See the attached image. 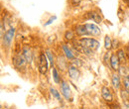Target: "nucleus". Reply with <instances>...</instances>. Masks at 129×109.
<instances>
[{
    "mask_svg": "<svg viewBox=\"0 0 129 109\" xmlns=\"http://www.w3.org/2000/svg\"><path fill=\"white\" fill-rule=\"evenodd\" d=\"M15 35H16V28L13 26L9 27L7 31L3 35H1L2 47L5 48V49H10L12 44H13V40L15 38Z\"/></svg>",
    "mask_w": 129,
    "mask_h": 109,
    "instance_id": "1",
    "label": "nucleus"
},
{
    "mask_svg": "<svg viewBox=\"0 0 129 109\" xmlns=\"http://www.w3.org/2000/svg\"><path fill=\"white\" fill-rule=\"evenodd\" d=\"M79 42H80V44L82 45L83 47L89 49L92 52L97 51L98 48H99V42L97 41L95 38H86V37H83V38H81L79 40Z\"/></svg>",
    "mask_w": 129,
    "mask_h": 109,
    "instance_id": "2",
    "label": "nucleus"
},
{
    "mask_svg": "<svg viewBox=\"0 0 129 109\" xmlns=\"http://www.w3.org/2000/svg\"><path fill=\"white\" fill-rule=\"evenodd\" d=\"M49 63H48V58L45 53H40L39 59H38V69L41 75H46L48 71Z\"/></svg>",
    "mask_w": 129,
    "mask_h": 109,
    "instance_id": "3",
    "label": "nucleus"
},
{
    "mask_svg": "<svg viewBox=\"0 0 129 109\" xmlns=\"http://www.w3.org/2000/svg\"><path fill=\"white\" fill-rule=\"evenodd\" d=\"M83 18L86 19V20L93 21L95 24H100L103 21V18H102L101 14L98 11H96V10H89V11H87L83 15Z\"/></svg>",
    "mask_w": 129,
    "mask_h": 109,
    "instance_id": "4",
    "label": "nucleus"
},
{
    "mask_svg": "<svg viewBox=\"0 0 129 109\" xmlns=\"http://www.w3.org/2000/svg\"><path fill=\"white\" fill-rule=\"evenodd\" d=\"M84 26L86 28L87 35L89 37H99L101 35V30L93 23H84Z\"/></svg>",
    "mask_w": 129,
    "mask_h": 109,
    "instance_id": "5",
    "label": "nucleus"
},
{
    "mask_svg": "<svg viewBox=\"0 0 129 109\" xmlns=\"http://www.w3.org/2000/svg\"><path fill=\"white\" fill-rule=\"evenodd\" d=\"M61 92L67 100H69V101L73 100V94H72V90L70 88V85L64 80H62V82H61Z\"/></svg>",
    "mask_w": 129,
    "mask_h": 109,
    "instance_id": "6",
    "label": "nucleus"
},
{
    "mask_svg": "<svg viewBox=\"0 0 129 109\" xmlns=\"http://www.w3.org/2000/svg\"><path fill=\"white\" fill-rule=\"evenodd\" d=\"M12 62L16 68H24V67H26V64H27V61L22 54L15 55L12 58Z\"/></svg>",
    "mask_w": 129,
    "mask_h": 109,
    "instance_id": "7",
    "label": "nucleus"
},
{
    "mask_svg": "<svg viewBox=\"0 0 129 109\" xmlns=\"http://www.w3.org/2000/svg\"><path fill=\"white\" fill-rule=\"evenodd\" d=\"M62 51H63V53H64V57H66L67 60L73 61L74 59H76V53L74 52V50L72 48L69 47V45L62 44Z\"/></svg>",
    "mask_w": 129,
    "mask_h": 109,
    "instance_id": "8",
    "label": "nucleus"
},
{
    "mask_svg": "<svg viewBox=\"0 0 129 109\" xmlns=\"http://www.w3.org/2000/svg\"><path fill=\"white\" fill-rule=\"evenodd\" d=\"M101 96H102V98H103L106 102H108V103L113 102V94L109 87H107V86H102V88H101Z\"/></svg>",
    "mask_w": 129,
    "mask_h": 109,
    "instance_id": "9",
    "label": "nucleus"
},
{
    "mask_svg": "<svg viewBox=\"0 0 129 109\" xmlns=\"http://www.w3.org/2000/svg\"><path fill=\"white\" fill-rule=\"evenodd\" d=\"M68 74H69L70 78L73 79V80H77V79H79L80 76H81V71H80V69H79L78 67H76V66L71 65V64L68 66Z\"/></svg>",
    "mask_w": 129,
    "mask_h": 109,
    "instance_id": "10",
    "label": "nucleus"
},
{
    "mask_svg": "<svg viewBox=\"0 0 129 109\" xmlns=\"http://www.w3.org/2000/svg\"><path fill=\"white\" fill-rule=\"evenodd\" d=\"M22 55L26 59L27 62L30 63L33 61V52L32 50H31V48L29 47L28 45H24L22 47Z\"/></svg>",
    "mask_w": 129,
    "mask_h": 109,
    "instance_id": "11",
    "label": "nucleus"
},
{
    "mask_svg": "<svg viewBox=\"0 0 129 109\" xmlns=\"http://www.w3.org/2000/svg\"><path fill=\"white\" fill-rule=\"evenodd\" d=\"M74 31H75L76 35H77L78 37H82V38H83V37L88 36L84 24H78V25H76L75 28H74Z\"/></svg>",
    "mask_w": 129,
    "mask_h": 109,
    "instance_id": "12",
    "label": "nucleus"
},
{
    "mask_svg": "<svg viewBox=\"0 0 129 109\" xmlns=\"http://www.w3.org/2000/svg\"><path fill=\"white\" fill-rule=\"evenodd\" d=\"M120 61L118 59V57L116 56V54H112L111 55V58H110V66L114 71H118L119 68H120Z\"/></svg>",
    "mask_w": 129,
    "mask_h": 109,
    "instance_id": "13",
    "label": "nucleus"
},
{
    "mask_svg": "<svg viewBox=\"0 0 129 109\" xmlns=\"http://www.w3.org/2000/svg\"><path fill=\"white\" fill-rule=\"evenodd\" d=\"M111 83H112V86L114 89L117 90V89L120 88L121 81H120V76H119V74L114 72L112 76H111Z\"/></svg>",
    "mask_w": 129,
    "mask_h": 109,
    "instance_id": "14",
    "label": "nucleus"
},
{
    "mask_svg": "<svg viewBox=\"0 0 129 109\" xmlns=\"http://www.w3.org/2000/svg\"><path fill=\"white\" fill-rule=\"evenodd\" d=\"M126 55H127V53H126L123 49H118L117 52H116V56L118 57L120 62H126V60H127V56H126Z\"/></svg>",
    "mask_w": 129,
    "mask_h": 109,
    "instance_id": "15",
    "label": "nucleus"
},
{
    "mask_svg": "<svg viewBox=\"0 0 129 109\" xmlns=\"http://www.w3.org/2000/svg\"><path fill=\"white\" fill-rule=\"evenodd\" d=\"M64 40L68 41V42H73L75 40V37H76V33L73 30H67L64 34Z\"/></svg>",
    "mask_w": 129,
    "mask_h": 109,
    "instance_id": "16",
    "label": "nucleus"
},
{
    "mask_svg": "<svg viewBox=\"0 0 129 109\" xmlns=\"http://www.w3.org/2000/svg\"><path fill=\"white\" fill-rule=\"evenodd\" d=\"M104 48L106 51H110L112 49V39L109 35H105L104 37Z\"/></svg>",
    "mask_w": 129,
    "mask_h": 109,
    "instance_id": "17",
    "label": "nucleus"
},
{
    "mask_svg": "<svg viewBox=\"0 0 129 109\" xmlns=\"http://www.w3.org/2000/svg\"><path fill=\"white\" fill-rule=\"evenodd\" d=\"M45 54H46V56H47V58H48V60H49V62H50V64H51L52 68L55 67V66H54V64H55V58H54L53 52H52L50 49H46V50H45Z\"/></svg>",
    "mask_w": 129,
    "mask_h": 109,
    "instance_id": "18",
    "label": "nucleus"
},
{
    "mask_svg": "<svg viewBox=\"0 0 129 109\" xmlns=\"http://www.w3.org/2000/svg\"><path fill=\"white\" fill-rule=\"evenodd\" d=\"M52 74H53V79L56 83H61L62 80H61V77H60V74L57 69V67H53V70H52Z\"/></svg>",
    "mask_w": 129,
    "mask_h": 109,
    "instance_id": "19",
    "label": "nucleus"
},
{
    "mask_svg": "<svg viewBox=\"0 0 129 109\" xmlns=\"http://www.w3.org/2000/svg\"><path fill=\"white\" fill-rule=\"evenodd\" d=\"M70 64L71 65H73V66H76V67H81V65L83 64V62H82V61L81 60H80V59H78V58H76V59H74L73 61H71V62H70Z\"/></svg>",
    "mask_w": 129,
    "mask_h": 109,
    "instance_id": "20",
    "label": "nucleus"
},
{
    "mask_svg": "<svg viewBox=\"0 0 129 109\" xmlns=\"http://www.w3.org/2000/svg\"><path fill=\"white\" fill-rule=\"evenodd\" d=\"M50 92H51V94H52L57 100L61 101V95H60L59 91H58L56 88H54V87H50Z\"/></svg>",
    "mask_w": 129,
    "mask_h": 109,
    "instance_id": "21",
    "label": "nucleus"
},
{
    "mask_svg": "<svg viewBox=\"0 0 129 109\" xmlns=\"http://www.w3.org/2000/svg\"><path fill=\"white\" fill-rule=\"evenodd\" d=\"M121 97L123 99L124 102H126L128 104V101H129V91L126 90V89H122L121 90Z\"/></svg>",
    "mask_w": 129,
    "mask_h": 109,
    "instance_id": "22",
    "label": "nucleus"
},
{
    "mask_svg": "<svg viewBox=\"0 0 129 109\" xmlns=\"http://www.w3.org/2000/svg\"><path fill=\"white\" fill-rule=\"evenodd\" d=\"M108 52H109V51H107V52L104 54V56H103V62H104L106 65L108 64V62L110 63V58H111V55H110Z\"/></svg>",
    "mask_w": 129,
    "mask_h": 109,
    "instance_id": "23",
    "label": "nucleus"
},
{
    "mask_svg": "<svg viewBox=\"0 0 129 109\" xmlns=\"http://www.w3.org/2000/svg\"><path fill=\"white\" fill-rule=\"evenodd\" d=\"M123 86H124V89L129 91V76L125 77L123 79Z\"/></svg>",
    "mask_w": 129,
    "mask_h": 109,
    "instance_id": "24",
    "label": "nucleus"
},
{
    "mask_svg": "<svg viewBox=\"0 0 129 109\" xmlns=\"http://www.w3.org/2000/svg\"><path fill=\"white\" fill-rule=\"evenodd\" d=\"M120 46V42H119V40L118 39H113L112 40V49L114 50H116V49H118Z\"/></svg>",
    "mask_w": 129,
    "mask_h": 109,
    "instance_id": "25",
    "label": "nucleus"
},
{
    "mask_svg": "<svg viewBox=\"0 0 129 109\" xmlns=\"http://www.w3.org/2000/svg\"><path fill=\"white\" fill-rule=\"evenodd\" d=\"M117 16L119 17V19H120V20H123V19H124V10H123L121 7H119V8H118V13H117Z\"/></svg>",
    "mask_w": 129,
    "mask_h": 109,
    "instance_id": "26",
    "label": "nucleus"
},
{
    "mask_svg": "<svg viewBox=\"0 0 129 109\" xmlns=\"http://www.w3.org/2000/svg\"><path fill=\"white\" fill-rule=\"evenodd\" d=\"M109 108L110 109H121L120 108V106H119V104L116 103V102H111V103H109Z\"/></svg>",
    "mask_w": 129,
    "mask_h": 109,
    "instance_id": "27",
    "label": "nucleus"
},
{
    "mask_svg": "<svg viewBox=\"0 0 129 109\" xmlns=\"http://www.w3.org/2000/svg\"><path fill=\"white\" fill-rule=\"evenodd\" d=\"M81 1H82V0H70L71 4H72L73 6H79V5L81 4Z\"/></svg>",
    "mask_w": 129,
    "mask_h": 109,
    "instance_id": "28",
    "label": "nucleus"
},
{
    "mask_svg": "<svg viewBox=\"0 0 129 109\" xmlns=\"http://www.w3.org/2000/svg\"><path fill=\"white\" fill-rule=\"evenodd\" d=\"M56 18H57L56 16H54V17H51V18H50V19L48 20V22H46V23H45V26H47V25H49V24H51L52 22H54V20H55Z\"/></svg>",
    "mask_w": 129,
    "mask_h": 109,
    "instance_id": "29",
    "label": "nucleus"
},
{
    "mask_svg": "<svg viewBox=\"0 0 129 109\" xmlns=\"http://www.w3.org/2000/svg\"><path fill=\"white\" fill-rule=\"evenodd\" d=\"M128 6H129V4H128Z\"/></svg>",
    "mask_w": 129,
    "mask_h": 109,
    "instance_id": "30",
    "label": "nucleus"
}]
</instances>
